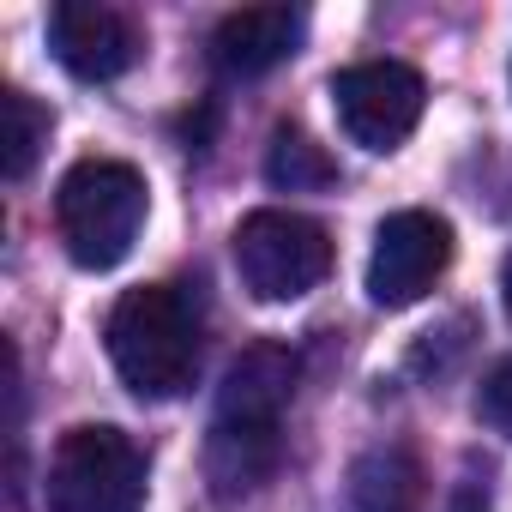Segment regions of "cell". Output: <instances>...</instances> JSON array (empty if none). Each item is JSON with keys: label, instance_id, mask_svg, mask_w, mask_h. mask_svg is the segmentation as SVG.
<instances>
[{"label": "cell", "instance_id": "8992f818", "mask_svg": "<svg viewBox=\"0 0 512 512\" xmlns=\"http://www.w3.org/2000/svg\"><path fill=\"white\" fill-rule=\"evenodd\" d=\"M446 266H452V223L434 211H392L374 229L368 302L374 308H410L440 284Z\"/></svg>", "mask_w": 512, "mask_h": 512}, {"label": "cell", "instance_id": "30bf717a", "mask_svg": "<svg viewBox=\"0 0 512 512\" xmlns=\"http://www.w3.org/2000/svg\"><path fill=\"white\" fill-rule=\"evenodd\" d=\"M350 512H428V476L410 446H374L350 464Z\"/></svg>", "mask_w": 512, "mask_h": 512}, {"label": "cell", "instance_id": "4fadbf2b", "mask_svg": "<svg viewBox=\"0 0 512 512\" xmlns=\"http://www.w3.org/2000/svg\"><path fill=\"white\" fill-rule=\"evenodd\" d=\"M266 181L278 193H320V187H338V163L302 127H278L266 145Z\"/></svg>", "mask_w": 512, "mask_h": 512}, {"label": "cell", "instance_id": "52a82bcc", "mask_svg": "<svg viewBox=\"0 0 512 512\" xmlns=\"http://www.w3.org/2000/svg\"><path fill=\"white\" fill-rule=\"evenodd\" d=\"M49 49H55V61L73 79L103 85V79H121L145 55V37L115 7H97V0H61V7L49 13Z\"/></svg>", "mask_w": 512, "mask_h": 512}, {"label": "cell", "instance_id": "5bb4252c", "mask_svg": "<svg viewBox=\"0 0 512 512\" xmlns=\"http://www.w3.org/2000/svg\"><path fill=\"white\" fill-rule=\"evenodd\" d=\"M476 416H482L494 434L512 440V362H494V368H488V380H482V392H476Z\"/></svg>", "mask_w": 512, "mask_h": 512}, {"label": "cell", "instance_id": "7c38bea8", "mask_svg": "<svg viewBox=\"0 0 512 512\" xmlns=\"http://www.w3.org/2000/svg\"><path fill=\"white\" fill-rule=\"evenodd\" d=\"M49 127H55V115L31 91H0V175L25 181L49 145Z\"/></svg>", "mask_w": 512, "mask_h": 512}, {"label": "cell", "instance_id": "9a60e30c", "mask_svg": "<svg viewBox=\"0 0 512 512\" xmlns=\"http://www.w3.org/2000/svg\"><path fill=\"white\" fill-rule=\"evenodd\" d=\"M452 512H488V494H482V488L464 476V482L452 488Z\"/></svg>", "mask_w": 512, "mask_h": 512}, {"label": "cell", "instance_id": "5b68a950", "mask_svg": "<svg viewBox=\"0 0 512 512\" xmlns=\"http://www.w3.org/2000/svg\"><path fill=\"white\" fill-rule=\"evenodd\" d=\"M332 109H338V127L350 133V145L398 151L428 109V85L410 61H356V67L332 73Z\"/></svg>", "mask_w": 512, "mask_h": 512}, {"label": "cell", "instance_id": "7a4b0ae2", "mask_svg": "<svg viewBox=\"0 0 512 512\" xmlns=\"http://www.w3.org/2000/svg\"><path fill=\"white\" fill-rule=\"evenodd\" d=\"M145 211H151L145 175L121 157H85L55 187L61 241L73 253V266H85V272H109L127 260L145 229Z\"/></svg>", "mask_w": 512, "mask_h": 512}, {"label": "cell", "instance_id": "ba28073f", "mask_svg": "<svg viewBox=\"0 0 512 512\" xmlns=\"http://www.w3.org/2000/svg\"><path fill=\"white\" fill-rule=\"evenodd\" d=\"M302 31H308V19L296 7H241L211 31V61L235 79L272 73L302 49Z\"/></svg>", "mask_w": 512, "mask_h": 512}, {"label": "cell", "instance_id": "8fae6325", "mask_svg": "<svg viewBox=\"0 0 512 512\" xmlns=\"http://www.w3.org/2000/svg\"><path fill=\"white\" fill-rule=\"evenodd\" d=\"M278 470V422H211L205 476L217 494H247Z\"/></svg>", "mask_w": 512, "mask_h": 512}, {"label": "cell", "instance_id": "3957f363", "mask_svg": "<svg viewBox=\"0 0 512 512\" xmlns=\"http://www.w3.org/2000/svg\"><path fill=\"white\" fill-rule=\"evenodd\" d=\"M43 500H49V512H139L145 506V452L109 422H79L55 440Z\"/></svg>", "mask_w": 512, "mask_h": 512}, {"label": "cell", "instance_id": "6da1fadb", "mask_svg": "<svg viewBox=\"0 0 512 512\" xmlns=\"http://www.w3.org/2000/svg\"><path fill=\"white\" fill-rule=\"evenodd\" d=\"M109 362L139 398H181L199 374V320L181 290L133 284L109 308Z\"/></svg>", "mask_w": 512, "mask_h": 512}, {"label": "cell", "instance_id": "277c9868", "mask_svg": "<svg viewBox=\"0 0 512 512\" xmlns=\"http://www.w3.org/2000/svg\"><path fill=\"white\" fill-rule=\"evenodd\" d=\"M235 272L260 302H302L332 272V235L284 205H260L235 223Z\"/></svg>", "mask_w": 512, "mask_h": 512}, {"label": "cell", "instance_id": "2e32d148", "mask_svg": "<svg viewBox=\"0 0 512 512\" xmlns=\"http://www.w3.org/2000/svg\"><path fill=\"white\" fill-rule=\"evenodd\" d=\"M500 302H506V320H512V260H506V272H500Z\"/></svg>", "mask_w": 512, "mask_h": 512}, {"label": "cell", "instance_id": "9c48e42d", "mask_svg": "<svg viewBox=\"0 0 512 512\" xmlns=\"http://www.w3.org/2000/svg\"><path fill=\"white\" fill-rule=\"evenodd\" d=\"M296 398V356L284 344H253L217 386V422H278Z\"/></svg>", "mask_w": 512, "mask_h": 512}]
</instances>
